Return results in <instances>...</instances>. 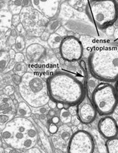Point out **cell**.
I'll return each instance as SVG.
<instances>
[{"instance_id":"6da1fadb","label":"cell","mask_w":118,"mask_h":153,"mask_svg":"<svg viewBox=\"0 0 118 153\" xmlns=\"http://www.w3.org/2000/svg\"><path fill=\"white\" fill-rule=\"evenodd\" d=\"M46 82L50 98L54 101L73 106L85 98L86 90L83 83L69 73L56 72Z\"/></svg>"},{"instance_id":"7a4b0ae2","label":"cell","mask_w":118,"mask_h":153,"mask_svg":"<svg viewBox=\"0 0 118 153\" xmlns=\"http://www.w3.org/2000/svg\"><path fill=\"white\" fill-rule=\"evenodd\" d=\"M88 67L99 79L107 82L118 80V43H106L93 50Z\"/></svg>"},{"instance_id":"3957f363","label":"cell","mask_w":118,"mask_h":153,"mask_svg":"<svg viewBox=\"0 0 118 153\" xmlns=\"http://www.w3.org/2000/svg\"><path fill=\"white\" fill-rule=\"evenodd\" d=\"M1 137L9 147L26 150L35 147L39 136L35 125L31 120L17 116L8 121L1 128Z\"/></svg>"},{"instance_id":"277c9868","label":"cell","mask_w":118,"mask_h":153,"mask_svg":"<svg viewBox=\"0 0 118 153\" xmlns=\"http://www.w3.org/2000/svg\"><path fill=\"white\" fill-rule=\"evenodd\" d=\"M18 90L24 101L34 108L45 106L51 99L47 82L33 72H27L22 76Z\"/></svg>"},{"instance_id":"5b68a950","label":"cell","mask_w":118,"mask_h":153,"mask_svg":"<svg viewBox=\"0 0 118 153\" xmlns=\"http://www.w3.org/2000/svg\"><path fill=\"white\" fill-rule=\"evenodd\" d=\"M91 21L99 28L108 27L118 17V4L115 0H91L86 7Z\"/></svg>"},{"instance_id":"8992f818","label":"cell","mask_w":118,"mask_h":153,"mask_svg":"<svg viewBox=\"0 0 118 153\" xmlns=\"http://www.w3.org/2000/svg\"><path fill=\"white\" fill-rule=\"evenodd\" d=\"M91 99L97 112L102 116L112 114L118 104L116 89L109 83H100L93 91Z\"/></svg>"},{"instance_id":"52a82bcc","label":"cell","mask_w":118,"mask_h":153,"mask_svg":"<svg viewBox=\"0 0 118 153\" xmlns=\"http://www.w3.org/2000/svg\"><path fill=\"white\" fill-rule=\"evenodd\" d=\"M94 140L87 131L78 129L72 134L68 142V153H93Z\"/></svg>"},{"instance_id":"ba28073f","label":"cell","mask_w":118,"mask_h":153,"mask_svg":"<svg viewBox=\"0 0 118 153\" xmlns=\"http://www.w3.org/2000/svg\"><path fill=\"white\" fill-rule=\"evenodd\" d=\"M60 52L63 59L67 62L78 61L82 57L83 48L82 43L77 38L73 36H67L63 38Z\"/></svg>"},{"instance_id":"9c48e42d","label":"cell","mask_w":118,"mask_h":153,"mask_svg":"<svg viewBox=\"0 0 118 153\" xmlns=\"http://www.w3.org/2000/svg\"><path fill=\"white\" fill-rule=\"evenodd\" d=\"M31 3L36 11L49 19L56 17L60 10L59 0H31Z\"/></svg>"},{"instance_id":"30bf717a","label":"cell","mask_w":118,"mask_h":153,"mask_svg":"<svg viewBox=\"0 0 118 153\" xmlns=\"http://www.w3.org/2000/svg\"><path fill=\"white\" fill-rule=\"evenodd\" d=\"M99 133L105 138L109 139L116 137L118 134V126L114 118L109 116H105L98 123Z\"/></svg>"},{"instance_id":"8fae6325","label":"cell","mask_w":118,"mask_h":153,"mask_svg":"<svg viewBox=\"0 0 118 153\" xmlns=\"http://www.w3.org/2000/svg\"><path fill=\"white\" fill-rule=\"evenodd\" d=\"M77 113L79 120L85 124L93 122L97 115V111L94 105L88 102H81L78 107Z\"/></svg>"},{"instance_id":"7c38bea8","label":"cell","mask_w":118,"mask_h":153,"mask_svg":"<svg viewBox=\"0 0 118 153\" xmlns=\"http://www.w3.org/2000/svg\"><path fill=\"white\" fill-rule=\"evenodd\" d=\"M46 55V48L39 43H33L26 48V57L31 63L39 62Z\"/></svg>"},{"instance_id":"4fadbf2b","label":"cell","mask_w":118,"mask_h":153,"mask_svg":"<svg viewBox=\"0 0 118 153\" xmlns=\"http://www.w3.org/2000/svg\"><path fill=\"white\" fill-rule=\"evenodd\" d=\"M62 38L61 36L56 33L50 34L49 39L47 40V43L49 46L52 49H57L60 48L61 43L62 42Z\"/></svg>"},{"instance_id":"5bb4252c","label":"cell","mask_w":118,"mask_h":153,"mask_svg":"<svg viewBox=\"0 0 118 153\" xmlns=\"http://www.w3.org/2000/svg\"><path fill=\"white\" fill-rule=\"evenodd\" d=\"M17 114H18V116L28 118L31 116V114H32V111H31L30 105H29L26 102L23 101L19 102L18 103Z\"/></svg>"},{"instance_id":"9a60e30c","label":"cell","mask_w":118,"mask_h":153,"mask_svg":"<svg viewBox=\"0 0 118 153\" xmlns=\"http://www.w3.org/2000/svg\"><path fill=\"white\" fill-rule=\"evenodd\" d=\"M98 79V78H96L93 75L88 78L87 82H86V88H87L88 95L90 98H91L92 94L96 88V87L100 84V83H99Z\"/></svg>"},{"instance_id":"2e32d148","label":"cell","mask_w":118,"mask_h":153,"mask_svg":"<svg viewBox=\"0 0 118 153\" xmlns=\"http://www.w3.org/2000/svg\"><path fill=\"white\" fill-rule=\"evenodd\" d=\"M8 7L13 15H19L23 5L22 0H10Z\"/></svg>"},{"instance_id":"e0dca14e","label":"cell","mask_w":118,"mask_h":153,"mask_svg":"<svg viewBox=\"0 0 118 153\" xmlns=\"http://www.w3.org/2000/svg\"><path fill=\"white\" fill-rule=\"evenodd\" d=\"M107 153H118V137L107 140L106 143Z\"/></svg>"},{"instance_id":"ac0fdd59","label":"cell","mask_w":118,"mask_h":153,"mask_svg":"<svg viewBox=\"0 0 118 153\" xmlns=\"http://www.w3.org/2000/svg\"><path fill=\"white\" fill-rule=\"evenodd\" d=\"M13 15H12L11 12L1 11V25L4 27H10L12 25V19Z\"/></svg>"},{"instance_id":"d6986e66","label":"cell","mask_w":118,"mask_h":153,"mask_svg":"<svg viewBox=\"0 0 118 153\" xmlns=\"http://www.w3.org/2000/svg\"><path fill=\"white\" fill-rule=\"evenodd\" d=\"M11 58H10L9 53L6 51L1 52V58H0V66H1V72H4L7 67L8 64L10 63Z\"/></svg>"},{"instance_id":"ffe728a7","label":"cell","mask_w":118,"mask_h":153,"mask_svg":"<svg viewBox=\"0 0 118 153\" xmlns=\"http://www.w3.org/2000/svg\"><path fill=\"white\" fill-rule=\"evenodd\" d=\"M13 72L15 74L22 76L27 72V64L24 62L16 63L13 69Z\"/></svg>"},{"instance_id":"44dd1931","label":"cell","mask_w":118,"mask_h":153,"mask_svg":"<svg viewBox=\"0 0 118 153\" xmlns=\"http://www.w3.org/2000/svg\"><path fill=\"white\" fill-rule=\"evenodd\" d=\"M60 121H62L63 123H69L72 121V116L70 112V111L67 110L66 108H63L62 110H60Z\"/></svg>"},{"instance_id":"7402d4cb","label":"cell","mask_w":118,"mask_h":153,"mask_svg":"<svg viewBox=\"0 0 118 153\" xmlns=\"http://www.w3.org/2000/svg\"><path fill=\"white\" fill-rule=\"evenodd\" d=\"M15 46L16 50L18 52H21L25 49V38L22 37V36L19 35V36L15 38Z\"/></svg>"},{"instance_id":"603a6c76","label":"cell","mask_w":118,"mask_h":153,"mask_svg":"<svg viewBox=\"0 0 118 153\" xmlns=\"http://www.w3.org/2000/svg\"><path fill=\"white\" fill-rule=\"evenodd\" d=\"M60 25H61L60 22L58 20H53V21L50 22L48 24L47 27H46V31L49 33L50 34L53 33H55V31L58 30Z\"/></svg>"},{"instance_id":"cb8c5ba5","label":"cell","mask_w":118,"mask_h":153,"mask_svg":"<svg viewBox=\"0 0 118 153\" xmlns=\"http://www.w3.org/2000/svg\"><path fill=\"white\" fill-rule=\"evenodd\" d=\"M72 134L71 133V130L70 128H67V131H63L62 129V133H61V137L62 138V140H64L65 141H67V140H70V139L72 137Z\"/></svg>"},{"instance_id":"d4e9b609","label":"cell","mask_w":118,"mask_h":153,"mask_svg":"<svg viewBox=\"0 0 118 153\" xmlns=\"http://www.w3.org/2000/svg\"><path fill=\"white\" fill-rule=\"evenodd\" d=\"M4 93L6 94L8 96L13 95L14 93H15V89H14L13 86L12 85H7L4 88Z\"/></svg>"},{"instance_id":"484cf974","label":"cell","mask_w":118,"mask_h":153,"mask_svg":"<svg viewBox=\"0 0 118 153\" xmlns=\"http://www.w3.org/2000/svg\"><path fill=\"white\" fill-rule=\"evenodd\" d=\"M25 56H24V54L22 52H17L14 59H15V61L17 63H18V62H23L24 61H25Z\"/></svg>"},{"instance_id":"4316f807","label":"cell","mask_w":118,"mask_h":153,"mask_svg":"<svg viewBox=\"0 0 118 153\" xmlns=\"http://www.w3.org/2000/svg\"><path fill=\"white\" fill-rule=\"evenodd\" d=\"M20 23V18L19 15H13V19H12V25L14 27H17Z\"/></svg>"},{"instance_id":"83f0119b","label":"cell","mask_w":118,"mask_h":153,"mask_svg":"<svg viewBox=\"0 0 118 153\" xmlns=\"http://www.w3.org/2000/svg\"><path fill=\"white\" fill-rule=\"evenodd\" d=\"M49 133L52 134H56L58 131V127H57V124H54V123H52L49 126Z\"/></svg>"},{"instance_id":"f1b7e54d","label":"cell","mask_w":118,"mask_h":153,"mask_svg":"<svg viewBox=\"0 0 118 153\" xmlns=\"http://www.w3.org/2000/svg\"><path fill=\"white\" fill-rule=\"evenodd\" d=\"M21 79H22V76L18 75V74H13V76H12V79H13V82L15 83V85H17L18 86L20 85V82H21Z\"/></svg>"},{"instance_id":"f546056e","label":"cell","mask_w":118,"mask_h":153,"mask_svg":"<svg viewBox=\"0 0 118 153\" xmlns=\"http://www.w3.org/2000/svg\"><path fill=\"white\" fill-rule=\"evenodd\" d=\"M23 153H42L41 152V150L38 148V147H31L30 149H28L26 150H25Z\"/></svg>"},{"instance_id":"4dcf8cb0","label":"cell","mask_w":118,"mask_h":153,"mask_svg":"<svg viewBox=\"0 0 118 153\" xmlns=\"http://www.w3.org/2000/svg\"><path fill=\"white\" fill-rule=\"evenodd\" d=\"M16 63H17V62H15V59H11V60H10V63L8 64L7 67V69H6L7 72L12 70V69H13V70L14 67H15V64H16Z\"/></svg>"},{"instance_id":"1f68e13d","label":"cell","mask_w":118,"mask_h":153,"mask_svg":"<svg viewBox=\"0 0 118 153\" xmlns=\"http://www.w3.org/2000/svg\"><path fill=\"white\" fill-rule=\"evenodd\" d=\"M4 152L5 153H20L19 152L18 149L13 148V147H9V146L4 149Z\"/></svg>"},{"instance_id":"d6a6232c","label":"cell","mask_w":118,"mask_h":153,"mask_svg":"<svg viewBox=\"0 0 118 153\" xmlns=\"http://www.w3.org/2000/svg\"><path fill=\"white\" fill-rule=\"evenodd\" d=\"M48 105H49V107L51 109H55L57 108V102L54 101V100H52V99H50V100L48 102Z\"/></svg>"},{"instance_id":"836d02e7","label":"cell","mask_w":118,"mask_h":153,"mask_svg":"<svg viewBox=\"0 0 118 153\" xmlns=\"http://www.w3.org/2000/svg\"><path fill=\"white\" fill-rule=\"evenodd\" d=\"M16 30L18 31V32L20 34H21V33H22L25 32V29H24L23 26H22V25L21 23H20L18 26H17V27H16Z\"/></svg>"},{"instance_id":"e575fe53","label":"cell","mask_w":118,"mask_h":153,"mask_svg":"<svg viewBox=\"0 0 118 153\" xmlns=\"http://www.w3.org/2000/svg\"><path fill=\"white\" fill-rule=\"evenodd\" d=\"M50 36V33L47 31H46V32H44V33L41 35V38L43 40V41H47V40L49 39V37Z\"/></svg>"},{"instance_id":"d590c367","label":"cell","mask_w":118,"mask_h":153,"mask_svg":"<svg viewBox=\"0 0 118 153\" xmlns=\"http://www.w3.org/2000/svg\"><path fill=\"white\" fill-rule=\"evenodd\" d=\"M51 121H52V123H54V124H58V123L60 122V118L58 117V116H54L53 118H52Z\"/></svg>"},{"instance_id":"8d00e7d4","label":"cell","mask_w":118,"mask_h":153,"mask_svg":"<svg viewBox=\"0 0 118 153\" xmlns=\"http://www.w3.org/2000/svg\"><path fill=\"white\" fill-rule=\"evenodd\" d=\"M8 53H9V55H10V58H11V59H15V55H16V52H15V50L12 48V49L10 50Z\"/></svg>"},{"instance_id":"74e56055","label":"cell","mask_w":118,"mask_h":153,"mask_svg":"<svg viewBox=\"0 0 118 153\" xmlns=\"http://www.w3.org/2000/svg\"><path fill=\"white\" fill-rule=\"evenodd\" d=\"M48 116L49 117H51V118H53L54 116H56V113H55V111H54V109H51V110L48 111Z\"/></svg>"},{"instance_id":"f35d334b","label":"cell","mask_w":118,"mask_h":153,"mask_svg":"<svg viewBox=\"0 0 118 153\" xmlns=\"http://www.w3.org/2000/svg\"><path fill=\"white\" fill-rule=\"evenodd\" d=\"M17 32H18V31L15 30H11V35H10V36H11V37H13V38H15L18 37V33H17Z\"/></svg>"},{"instance_id":"ab89813d","label":"cell","mask_w":118,"mask_h":153,"mask_svg":"<svg viewBox=\"0 0 118 153\" xmlns=\"http://www.w3.org/2000/svg\"><path fill=\"white\" fill-rule=\"evenodd\" d=\"M57 108H58V109H60V110H62V109L65 108V105H64L63 103H60V102H57Z\"/></svg>"},{"instance_id":"60d3db41","label":"cell","mask_w":118,"mask_h":153,"mask_svg":"<svg viewBox=\"0 0 118 153\" xmlns=\"http://www.w3.org/2000/svg\"><path fill=\"white\" fill-rule=\"evenodd\" d=\"M81 66L82 67L83 69H84L85 71H86V64H85V62L82 61V62H81Z\"/></svg>"},{"instance_id":"b9f144b4","label":"cell","mask_w":118,"mask_h":153,"mask_svg":"<svg viewBox=\"0 0 118 153\" xmlns=\"http://www.w3.org/2000/svg\"><path fill=\"white\" fill-rule=\"evenodd\" d=\"M55 153H63L61 149H55Z\"/></svg>"},{"instance_id":"7bdbcfd3","label":"cell","mask_w":118,"mask_h":153,"mask_svg":"<svg viewBox=\"0 0 118 153\" xmlns=\"http://www.w3.org/2000/svg\"><path fill=\"white\" fill-rule=\"evenodd\" d=\"M1 153H5V152H4V149L2 147H1Z\"/></svg>"},{"instance_id":"ee69618b","label":"cell","mask_w":118,"mask_h":153,"mask_svg":"<svg viewBox=\"0 0 118 153\" xmlns=\"http://www.w3.org/2000/svg\"><path fill=\"white\" fill-rule=\"evenodd\" d=\"M116 91H117V95H118V82H117V85H116Z\"/></svg>"}]
</instances>
